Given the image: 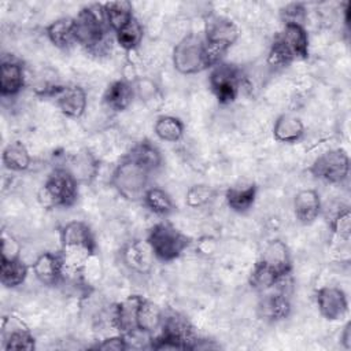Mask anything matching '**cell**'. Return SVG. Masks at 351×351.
Instances as JSON below:
<instances>
[{
	"mask_svg": "<svg viewBox=\"0 0 351 351\" xmlns=\"http://www.w3.org/2000/svg\"><path fill=\"white\" fill-rule=\"evenodd\" d=\"M96 251L93 233L84 221H70L60 229V256L63 262V276L75 277L81 274L88 261Z\"/></svg>",
	"mask_w": 351,
	"mask_h": 351,
	"instance_id": "6da1fadb",
	"label": "cell"
},
{
	"mask_svg": "<svg viewBox=\"0 0 351 351\" xmlns=\"http://www.w3.org/2000/svg\"><path fill=\"white\" fill-rule=\"evenodd\" d=\"M108 30L110 29L106 25L101 4L86 5L81 8L73 18L75 44L81 45L86 51H99L106 44Z\"/></svg>",
	"mask_w": 351,
	"mask_h": 351,
	"instance_id": "7a4b0ae2",
	"label": "cell"
},
{
	"mask_svg": "<svg viewBox=\"0 0 351 351\" xmlns=\"http://www.w3.org/2000/svg\"><path fill=\"white\" fill-rule=\"evenodd\" d=\"M151 173L128 155L115 166L111 184L115 191L129 202L143 200L149 188Z\"/></svg>",
	"mask_w": 351,
	"mask_h": 351,
	"instance_id": "3957f363",
	"label": "cell"
},
{
	"mask_svg": "<svg viewBox=\"0 0 351 351\" xmlns=\"http://www.w3.org/2000/svg\"><path fill=\"white\" fill-rule=\"evenodd\" d=\"M145 240L155 259L160 262L176 261L191 244V239L169 222L155 223L149 229Z\"/></svg>",
	"mask_w": 351,
	"mask_h": 351,
	"instance_id": "277c9868",
	"label": "cell"
},
{
	"mask_svg": "<svg viewBox=\"0 0 351 351\" xmlns=\"http://www.w3.org/2000/svg\"><path fill=\"white\" fill-rule=\"evenodd\" d=\"M78 181L66 167H56L47 178L40 192L43 204L51 207H71L78 197Z\"/></svg>",
	"mask_w": 351,
	"mask_h": 351,
	"instance_id": "5b68a950",
	"label": "cell"
},
{
	"mask_svg": "<svg viewBox=\"0 0 351 351\" xmlns=\"http://www.w3.org/2000/svg\"><path fill=\"white\" fill-rule=\"evenodd\" d=\"M173 66L181 74H196L207 69L204 62V38L186 34L173 49Z\"/></svg>",
	"mask_w": 351,
	"mask_h": 351,
	"instance_id": "8992f818",
	"label": "cell"
},
{
	"mask_svg": "<svg viewBox=\"0 0 351 351\" xmlns=\"http://www.w3.org/2000/svg\"><path fill=\"white\" fill-rule=\"evenodd\" d=\"M241 82V70L234 64L221 62L210 70L208 84L221 104H229L236 100Z\"/></svg>",
	"mask_w": 351,
	"mask_h": 351,
	"instance_id": "52a82bcc",
	"label": "cell"
},
{
	"mask_svg": "<svg viewBox=\"0 0 351 351\" xmlns=\"http://www.w3.org/2000/svg\"><path fill=\"white\" fill-rule=\"evenodd\" d=\"M310 173L325 182L341 184L350 173V158L343 148L328 149L310 166Z\"/></svg>",
	"mask_w": 351,
	"mask_h": 351,
	"instance_id": "ba28073f",
	"label": "cell"
},
{
	"mask_svg": "<svg viewBox=\"0 0 351 351\" xmlns=\"http://www.w3.org/2000/svg\"><path fill=\"white\" fill-rule=\"evenodd\" d=\"M258 262L269 271H271L280 281L288 277L292 270L289 248L280 239H274L266 244Z\"/></svg>",
	"mask_w": 351,
	"mask_h": 351,
	"instance_id": "9c48e42d",
	"label": "cell"
},
{
	"mask_svg": "<svg viewBox=\"0 0 351 351\" xmlns=\"http://www.w3.org/2000/svg\"><path fill=\"white\" fill-rule=\"evenodd\" d=\"M319 314L328 321H337L348 311V300L341 288L322 287L315 293Z\"/></svg>",
	"mask_w": 351,
	"mask_h": 351,
	"instance_id": "30bf717a",
	"label": "cell"
},
{
	"mask_svg": "<svg viewBox=\"0 0 351 351\" xmlns=\"http://www.w3.org/2000/svg\"><path fill=\"white\" fill-rule=\"evenodd\" d=\"M3 348L5 351L11 350H25L30 351L36 347V340L27 326L16 317L8 315L3 319L1 328Z\"/></svg>",
	"mask_w": 351,
	"mask_h": 351,
	"instance_id": "8fae6325",
	"label": "cell"
},
{
	"mask_svg": "<svg viewBox=\"0 0 351 351\" xmlns=\"http://www.w3.org/2000/svg\"><path fill=\"white\" fill-rule=\"evenodd\" d=\"M160 333L178 341L184 350H195L197 339L191 322L180 313L165 311Z\"/></svg>",
	"mask_w": 351,
	"mask_h": 351,
	"instance_id": "7c38bea8",
	"label": "cell"
},
{
	"mask_svg": "<svg viewBox=\"0 0 351 351\" xmlns=\"http://www.w3.org/2000/svg\"><path fill=\"white\" fill-rule=\"evenodd\" d=\"M239 27L236 23L221 15H211L206 21L204 41L214 43L230 48L239 38Z\"/></svg>",
	"mask_w": 351,
	"mask_h": 351,
	"instance_id": "4fadbf2b",
	"label": "cell"
},
{
	"mask_svg": "<svg viewBox=\"0 0 351 351\" xmlns=\"http://www.w3.org/2000/svg\"><path fill=\"white\" fill-rule=\"evenodd\" d=\"M60 112L69 118H80L88 106V96L82 86H60L53 96Z\"/></svg>",
	"mask_w": 351,
	"mask_h": 351,
	"instance_id": "5bb4252c",
	"label": "cell"
},
{
	"mask_svg": "<svg viewBox=\"0 0 351 351\" xmlns=\"http://www.w3.org/2000/svg\"><path fill=\"white\" fill-rule=\"evenodd\" d=\"M292 59H307L308 56V34L304 25L284 23L282 30L276 37Z\"/></svg>",
	"mask_w": 351,
	"mask_h": 351,
	"instance_id": "9a60e30c",
	"label": "cell"
},
{
	"mask_svg": "<svg viewBox=\"0 0 351 351\" xmlns=\"http://www.w3.org/2000/svg\"><path fill=\"white\" fill-rule=\"evenodd\" d=\"M34 277L44 285H56L62 281L63 262L59 252H43L30 266Z\"/></svg>",
	"mask_w": 351,
	"mask_h": 351,
	"instance_id": "2e32d148",
	"label": "cell"
},
{
	"mask_svg": "<svg viewBox=\"0 0 351 351\" xmlns=\"http://www.w3.org/2000/svg\"><path fill=\"white\" fill-rule=\"evenodd\" d=\"M154 254L147 240H134L122 250V262L125 266L138 274L148 273L154 263Z\"/></svg>",
	"mask_w": 351,
	"mask_h": 351,
	"instance_id": "e0dca14e",
	"label": "cell"
},
{
	"mask_svg": "<svg viewBox=\"0 0 351 351\" xmlns=\"http://www.w3.org/2000/svg\"><path fill=\"white\" fill-rule=\"evenodd\" d=\"M25 86V69L19 60L3 58L0 64V93L3 97L16 96Z\"/></svg>",
	"mask_w": 351,
	"mask_h": 351,
	"instance_id": "ac0fdd59",
	"label": "cell"
},
{
	"mask_svg": "<svg viewBox=\"0 0 351 351\" xmlns=\"http://www.w3.org/2000/svg\"><path fill=\"white\" fill-rule=\"evenodd\" d=\"M141 300L143 296L130 295L114 307L112 321L122 335H129L137 330V311Z\"/></svg>",
	"mask_w": 351,
	"mask_h": 351,
	"instance_id": "d6986e66",
	"label": "cell"
},
{
	"mask_svg": "<svg viewBox=\"0 0 351 351\" xmlns=\"http://www.w3.org/2000/svg\"><path fill=\"white\" fill-rule=\"evenodd\" d=\"M293 213L302 225H311L321 213V199L315 189H302L293 197Z\"/></svg>",
	"mask_w": 351,
	"mask_h": 351,
	"instance_id": "ffe728a7",
	"label": "cell"
},
{
	"mask_svg": "<svg viewBox=\"0 0 351 351\" xmlns=\"http://www.w3.org/2000/svg\"><path fill=\"white\" fill-rule=\"evenodd\" d=\"M136 96L133 84L128 80H117L108 85L103 95V103L114 112L125 111Z\"/></svg>",
	"mask_w": 351,
	"mask_h": 351,
	"instance_id": "44dd1931",
	"label": "cell"
},
{
	"mask_svg": "<svg viewBox=\"0 0 351 351\" xmlns=\"http://www.w3.org/2000/svg\"><path fill=\"white\" fill-rule=\"evenodd\" d=\"M291 313V302L285 293H267L258 303V314L262 319L277 322Z\"/></svg>",
	"mask_w": 351,
	"mask_h": 351,
	"instance_id": "7402d4cb",
	"label": "cell"
},
{
	"mask_svg": "<svg viewBox=\"0 0 351 351\" xmlns=\"http://www.w3.org/2000/svg\"><path fill=\"white\" fill-rule=\"evenodd\" d=\"M304 134V125L300 118L292 114H281L273 126V136L280 143H296Z\"/></svg>",
	"mask_w": 351,
	"mask_h": 351,
	"instance_id": "603a6c76",
	"label": "cell"
},
{
	"mask_svg": "<svg viewBox=\"0 0 351 351\" xmlns=\"http://www.w3.org/2000/svg\"><path fill=\"white\" fill-rule=\"evenodd\" d=\"M165 310L155 302L144 299L137 311V330L152 335L160 329Z\"/></svg>",
	"mask_w": 351,
	"mask_h": 351,
	"instance_id": "cb8c5ba5",
	"label": "cell"
},
{
	"mask_svg": "<svg viewBox=\"0 0 351 351\" xmlns=\"http://www.w3.org/2000/svg\"><path fill=\"white\" fill-rule=\"evenodd\" d=\"M101 7H103L106 25L114 33L118 32L122 26H125L130 19L134 18L133 5L130 1H126V0L107 1L101 4Z\"/></svg>",
	"mask_w": 351,
	"mask_h": 351,
	"instance_id": "d4e9b609",
	"label": "cell"
},
{
	"mask_svg": "<svg viewBox=\"0 0 351 351\" xmlns=\"http://www.w3.org/2000/svg\"><path fill=\"white\" fill-rule=\"evenodd\" d=\"M128 156L132 158L133 160H136L144 169H147L151 174L155 173L156 170H159L163 163L160 151L158 149V147L154 143H151L148 140H143V141L137 143L130 149Z\"/></svg>",
	"mask_w": 351,
	"mask_h": 351,
	"instance_id": "484cf974",
	"label": "cell"
},
{
	"mask_svg": "<svg viewBox=\"0 0 351 351\" xmlns=\"http://www.w3.org/2000/svg\"><path fill=\"white\" fill-rule=\"evenodd\" d=\"M258 188L255 184L247 186H232L225 192V200L228 207L239 214L250 211L255 203Z\"/></svg>",
	"mask_w": 351,
	"mask_h": 351,
	"instance_id": "4316f807",
	"label": "cell"
},
{
	"mask_svg": "<svg viewBox=\"0 0 351 351\" xmlns=\"http://www.w3.org/2000/svg\"><path fill=\"white\" fill-rule=\"evenodd\" d=\"M45 34L52 45L59 49H69L75 44L73 33V18L64 16L55 19L45 27Z\"/></svg>",
	"mask_w": 351,
	"mask_h": 351,
	"instance_id": "83f0119b",
	"label": "cell"
},
{
	"mask_svg": "<svg viewBox=\"0 0 351 351\" xmlns=\"http://www.w3.org/2000/svg\"><path fill=\"white\" fill-rule=\"evenodd\" d=\"M1 162L4 167L11 171H25L30 167L32 158L26 145L16 140L5 145L1 154Z\"/></svg>",
	"mask_w": 351,
	"mask_h": 351,
	"instance_id": "f1b7e54d",
	"label": "cell"
},
{
	"mask_svg": "<svg viewBox=\"0 0 351 351\" xmlns=\"http://www.w3.org/2000/svg\"><path fill=\"white\" fill-rule=\"evenodd\" d=\"M29 274V266L21 259H3L0 261V281L7 288L22 285Z\"/></svg>",
	"mask_w": 351,
	"mask_h": 351,
	"instance_id": "f546056e",
	"label": "cell"
},
{
	"mask_svg": "<svg viewBox=\"0 0 351 351\" xmlns=\"http://www.w3.org/2000/svg\"><path fill=\"white\" fill-rule=\"evenodd\" d=\"M143 203L151 213L159 217H166L174 211L171 196L159 186H149L143 197Z\"/></svg>",
	"mask_w": 351,
	"mask_h": 351,
	"instance_id": "4dcf8cb0",
	"label": "cell"
},
{
	"mask_svg": "<svg viewBox=\"0 0 351 351\" xmlns=\"http://www.w3.org/2000/svg\"><path fill=\"white\" fill-rule=\"evenodd\" d=\"M144 37V27L141 22L134 16L118 32H115V40L121 48L128 52H132L138 48Z\"/></svg>",
	"mask_w": 351,
	"mask_h": 351,
	"instance_id": "1f68e13d",
	"label": "cell"
},
{
	"mask_svg": "<svg viewBox=\"0 0 351 351\" xmlns=\"http://www.w3.org/2000/svg\"><path fill=\"white\" fill-rule=\"evenodd\" d=\"M154 132L159 140L176 143L181 140L184 134V123L174 115H160L155 121Z\"/></svg>",
	"mask_w": 351,
	"mask_h": 351,
	"instance_id": "d6a6232c",
	"label": "cell"
},
{
	"mask_svg": "<svg viewBox=\"0 0 351 351\" xmlns=\"http://www.w3.org/2000/svg\"><path fill=\"white\" fill-rule=\"evenodd\" d=\"M70 165H71V167H66V169L75 177V180L78 182L89 181L90 178L95 177L96 170H97V162L88 151L77 154L71 159Z\"/></svg>",
	"mask_w": 351,
	"mask_h": 351,
	"instance_id": "836d02e7",
	"label": "cell"
},
{
	"mask_svg": "<svg viewBox=\"0 0 351 351\" xmlns=\"http://www.w3.org/2000/svg\"><path fill=\"white\" fill-rule=\"evenodd\" d=\"M214 196H215V189L213 186L206 184H196L186 191L185 203L191 208H200L208 204L214 199Z\"/></svg>",
	"mask_w": 351,
	"mask_h": 351,
	"instance_id": "e575fe53",
	"label": "cell"
},
{
	"mask_svg": "<svg viewBox=\"0 0 351 351\" xmlns=\"http://www.w3.org/2000/svg\"><path fill=\"white\" fill-rule=\"evenodd\" d=\"M280 280L269 271L266 267H263L259 262L255 263L251 274H250V285L258 291H266L277 285Z\"/></svg>",
	"mask_w": 351,
	"mask_h": 351,
	"instance_id": "d590c367",
	"label": "cell"
},
{
	"mask_svg": "<svg viewBox=\"0 0 351 351\" xmlns=\"http://www.w3.org/2000/svg\"><path fill=\"white\" fill-rule=\"evenodd\" d=\"M332 232L341 240H348L351 234V214L348 207L340 208L330 221Z\"/></svg>",
	"mask_w": 351,
	"mask_h": 351,
	"instance_id": "8d00e7d4",
	"label": "cell"
},
{
	"mask_svg": "<svg viewBox=\"0 0 351 351\" xmlns=\"http://www.w3.org/2000/svg\"><path fill=\"white\" fill-rule=\"evenodd\" d=\"M267 64L273 69H280V67H285L288 66L291 62H293L292 56L288 53V51L284 48V45L274 38L273 44L270 45L269 53H267V59H266Z\"/></svg>",
	"mask_w": 351,
	"mask_h": 351,
	"instance_id": "74e56055",
	"label": "cell"
},
{
	"mask_svg": "<svg viewBox=\"0 0 351 351\" xmlns=\"http://www.w3.org/2000/svg\"><path fill=\"white\" fill-rule=\"evenodd\" d=\"M307 10L302 3H289L281 8V19L284 23H300L304 25Z\"/></svg>",
	"mask_w": 351,
	"mask_h": 351,
	"instance_id": "f35d334b",
	"label": "cell"
},
{
	"mask_svg": "<svg viewBox=\"0 0 351 351\" xmlns=\"http://www.w3.org/2000/svg\"><path fill=\"white\" fill-rule=\"evenodd\" d=\"M19 254H21L19 243L11 234H7L5 232H3V236H1V258L3 259H15V258H21Z\"/></svg>",
	"mask_w": 351,
	"mask_h": 351,
	"instance_id": "ab89813d",
	"label": "cell"
},
{
	"mask_svg": "<svg viewBox=\"0 0 351 351\" xmlns=\"http://www.w3.org/2000/svg\"><path fill=\"white\" fill-rule=\"evenodd\" d=\"M96 350H104V351H123L128 350V340L125 335H117V336H111L107 337L104 340H101L100 343H97L95 346Z\"/></svg>",
	"mask_w": 351,
	"mask_h": 351,
	"instance_id": "60d3db41",
	"label": "cell"
},
{
	"mask_svg": "<svg viewBox=\"0 0 351 351\" xmlns=\"http://www.w3.org/2000/svg\"><path fill=\"white\" fill-rule=\"evenodd\" d=\"M340 337H341L343 346H344L347 350L351 348V322H350V321L346 324V326H344L343 333H341Z\"/></svg>",
	"mask_w": 351,
	"mask_h": 351,
	"instance_id": "b9f144b4",
	"label": "cell"
}]
</instances>
